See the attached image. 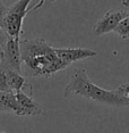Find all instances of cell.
Returning a JSON list of instances; mask_svg holds the SVG:
<instances>
[{
    "label": "cell",
    "instance_id": "obj_1",
    "mask_svg": "<svg viewBox=\"0 0 129 133\" xmlns=\"http://www.w3.org/2000/svg\"><path fill=\"white\" fill-rule=\"evenodd\" d=\"M22 74L26 77H50L67 68L56 50L42 38L20 41Z\"/></svg>",
    "mask_w": 129,
    "mask_h": 133
},
{
    "label": "cell",
    "instance_id": "obj_2",
    "mask_svg": "<svg viewBox=\"0 0 129 133\" xmlns=\"http://www.w3.org/2000/svg\"><path fill=\"white\" fill-rule=\"evenodd\" d=\"M71 95L82 96L86 99L97 101L100 104L115 106V107H129V97L124 95L117 88L116 90H105L94 84L89 80L85 68H77L70 75L69 82L65 87L64 97Z\"/></svg>",
    "mask_w": 129,
    "mask_h": 133
},
{
    "label": "cell",
    "instance_id": "obj_3",
    "mask_svg": "<svg viewBox=\"0 0 129 133\" xmlns=\"http://www.w3.org/2000/svg\"><path fill=\"white\" fill-rule=\"evenodd\" d=\"M32 0H17L15 4L8 7L5 16V31L9 38L20 39L23 33V23L29 11L28 6Z\"/></svg>",
    "mask_w": 129,
    "mask_h": 133
},
{
    "label": "cell",
    "instance_id": "obj_4",
    "mask_svg": "<svg viewBox=\"0 0 129 133\" xmlns=\"http://www.w3.org/2000/svg\"><path fill=\"white\" fill-rule=\"evenodd\" d=\"M20 39L9 38L0 51V68L15 71L22 74Z\"/></svg>",
    "mask_w": 129,
    "mask_h": 133
},
{
    "label": "cell",
    "instance_id": "obj_5",
    "mask_svg": "<svg viewBox=\"0 0 129 133\" xmlns=\"http://www.w3.org/2000/svg\"><path fill=\"white\" fill-rule=\"evenodd\" d=\"M127 14L128 11L121 10V9L108 10L93 26L94 35L95 37H100V35L107 34V33L115 32L117 25Z\"/></svg>",
    "mask_w": 129,
    "mask_h": 133
},
{
    "label": "cell",
    "instance_id": "obj_6",
    "mask_svg": "<svg viewBox=\"0 0 129 133\" xmlns=\"http://www.w3.org/2000/svg\"><path fill=\"white\" fill-rule=\"evenodd\" d=\"M57 56L60 58L64 64L67 66L71 65L75 62L83 60L86 58L97 56V52L87 48H55Z\"/></svg>",
    "mask_w": 129,
    "mask_h": 133
},
{
    "label": "cell",
    "instance_id": "obj_7",
    "mask_svg": "<svg viewBox=\"0 0 129 133\" xmlns=\"http://www.w3.org/2000/svg\"><path fill=\"white\" fill-rule=\"evenodd\" d=\"M16 99L24 110L25 116H37L43 113V108L37 101H35L31 96H27L23 91H18L15 93Z\"/></svg>",
    "mask_w": 129,
    "mask_h": 133
},
{
    "label": "cell",
    "instance_id": "obj_8",
    "mask_svg": "<svg viewBox=\"0 0 129 133\" xmlns=\"http://www.w3.org/2000/svg\"><path fill=\"white\" fill-rule=\"evenodd\" d=\"M0 105H2L4 107L7 108L9 110V113H13L17 115V116H25L23 108L18 104L14 92L0 91Z\"/></svg>",
    "mask_w": 129,
    "mask_h": 133
},
{
    "label": "cell",
    "instance_id": "obj_9",
    "mask_svg": "<svg viewBox=\"0 0 129 133\" xmlns=\"http://www.w3.org/2000/svg\"><path fill=\"white\" fill-rule=\"evenodd\" d=\"M6 75H7V83L9 87V90L11 92L16 93L18 91H23V89L26 85H28V83L26 82V78L24 75L20 73H17L15 71H9L6 69Z\"/></svg>",
    "mask_w": 129,
    "mask_h": 133
},
{
    "label": "cell",
    "instance_id": "obj_10",
    "mask_svg": "<svg viewBox=\"0 0 129 133\" xmlns=\"http://www.w3.org/2000/svg\"><path fill=\"white\" fill-rule=\"evenodd\" d=\"M117 35L120 40H127L129 39V13L119 22L115 30Z\"/></svg>",
    "mask_w": 129,
    "mask_h": 133
},
{
    "label": "cell",
    "instance_id": "obj_11",
    "mask_svg": "<svg viewBox=\"0 0 129 133\" xmlns=\"http://www.w3.org/2000/svg\"><path fill=\"white\" fill-rule=\"evenodd\" d=\"M0 91H5V92L10 91L9 87H8V83H7V75H6V69H4V68H0Z\"/></svg>",
    "mask_w": 129,
    "mask_h": 133
},
{
    "label": "cell",
    "instance_id": "obj_12",
    "mask_svg": "<svg viewBox=\"0 0 129 133\" xmlns=\"http://www.w3.org/2000/svg\"><path fill=\"white\" fill-rule=\"evenodd\" d=\"M8 39H9V35L7 34V32L2 28H0V47H4L7 43Z\"/></svg>",
    "mask_w": 129,
    "mask_h": 133
},
{
    "label": "cell",
    "instance_id": "obj_13",
    "mask_svg": "<svg viewBox=\"0 0 129 133\" xmlns=\"http://www.w3.org/2000/svg\"><path fill=\"white\" fill-rule=\"evenodd\" d=\"M118 89L120 90V91L124 92V95H126L127 97H129V83L121 84L120 87H118Z\"/></svg>",
    "mask_w": 129,
    "mask_h": 133
},
{
    "label": "cell",
    "instance_id": "obj_14",
    "mask_svg": "<svg viewBox=\"0 0 129 133\" xmlns=\"http://www.w3.org/2000/svg\"><path fill=\"white\" fill-rule=\"evenodd\" d=\"M121 5L126 8H129V0H121Z\"/></svg>",
    "mask_w": 129,
    "mask_h": 133
},
{
    "label": "cell",
    "instance_id": "obj_15",
    "mask_svg": "<svg viewBox=\"0 0 129 133\" xmlns=\"http://www.w3.org/2000/svg\"><path fill=\"white\" fill-rule=\"evenodd\" d=\"M4 111H8V113H9V110H8L7 108L4 107L2 105H0V113H4Z\"/></svg>",
    "mask_w": 129,
    "mask_h": 133
},
{
    "label": "cell",
    "instance_id": "obj_16",
    "mask_svg": "<svg viewBox=\"0 0 129 133\" xmlns=\"http://www.w3.org/2000/svg\"><path fill=\"white\" fill-rule=\"evenodd\" d=\"M51 1H52V2H56V1H57V0H51Z\"/></svg>",
    "mask_w": 129,
    "mask_h": 133
},
{
    "label": "cell",
    "instance_id": "obj_17",
    "mask_svg": "<svg viewBox=\"0 0 129 133\" xmlns=\"http://www.w3.org/2000/svg\"><path fill=\"white\" fill-rule=\"evenodd\" d=\"M0 2H1V0H0Z\"/></svg>",
    "mask_w": 129,
    "mask_h": 133
},
{
    "label": "cell",
    "instance_id": "obj_18",
    "mask_svg": "<svg viewBox=\"0 0 129 133\" xmlns=\"http://www.w3.org/2000/svg\"><path fill=\"white\" fill-rule=\"evenodd\" d=\"M128 83H129V82H128Z\"/></svg>",
    "mask_w": 129,
    "mask_h": 133
}]
</instances>
